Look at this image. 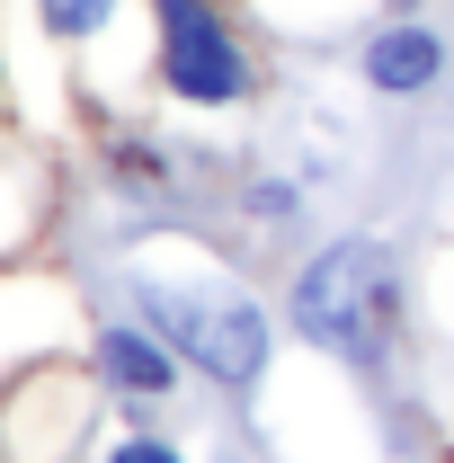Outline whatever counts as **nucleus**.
I'll list each match as a JSON object with an SVG mask.
<instances>
[{
	"label": "nucleus",
	"instance_id": "20e7f679",
	"mask_svg": "<svg viewBox=\"0 0 454 463\" xmlns=\"http://www.w3.org/2000/svg\"><path fill=\"white\" fill-rule=\"evenodd\" d=\"M347 80L374 108H428L454 80V27L419 0V9H374L347 45Z\"/></svg>",
	"mask_w": 454,
	"mask_h": 463
},
{
	"label": "nucleus",
	"instance_id": "423d86ee",
	"mask_svg": "<svg viewBox=\"0 0 454 463\" xmlns=\"http://www.w3.org/2000/svg\"><path fill=\"white\" fill-rule=\"evenodd\" d=\"M90 374L108 383L116 402H170L178 383H187L178 347L161 339L152 321H134V312H99V321H90Z\"/></svg>",
	"mask_w": 454,
	"mask_h": 463
},
{
	"label": "nucleus",
	"instance_id": "f257e3e1",
	"mask_svg": "<svg viewBox=\"0 0 454 463\" xmlns=\"http://www.w3.org/2000/svg\"><path fill=\"white\" fill-rule=\"evenodd\" d=\"M277 321L347 374H383L410 339V250L374 223L321 232L285 277Z\"/></svg>",
	"mask_w": 454,
	"mask_h": 463
},
{
	"label": "nucleus",
	"instance_id": "39448f33",
	"mask_svg": "<svg viewBox=\"0 0 454 463\" xmlns=\"http://www.w3.org/2000/svg\"><path fill=\"white\" fill-rule=\"evenodd\" d=\"M18 9H27V27H36L45 54H62L71 71H90V99L108 90L99 80L108 54L143 62V0H18Z\"/></svg>",
	"mask_w": 454,
	"mask_h": 463
},
{
	"label": "nucleus",
	"instance_id": "6e6552de",
	"mask_svg": "<svg viewBox=\"0 0 454 463\" xmlns=\"http://www.w3.org/2000/svg\"><path fill=\"white\" fill-rule=\"evenodd\" d=\"M99 463H187V446H178V437H161V428H125Z\"/></svg>",
	"mask_w": 454,
	"mask_h": 463
},
{
	"label": "nucleus",
	"instance_id": "f03ea898",
	"mask_svg": "<svg viewBox=\"0 0 454 463\" xmlns=\"http://www.w3.org/2000/svg\"><path fill=\"white\" fill-rule=\"evenodd\" d=\"M125 312L152 321L178 347V365L205 374L214 392H259L268 365H277V312L241 268H223L214 241H196V268H170V259L134 250L125 259Z\"/></svg>",
	"mask_w": 454,
	"mask_h": 463
},
{
	"label": "nucleus",
	"instance_id": "0eeeda50",
	"mask_svg": "<svg viewBox=\"0 0 454 463\" xmlns=\"http://www.w3.org/2000/svg\"><path fill=\"white\" fill-rule=\"evenodd\" d=\"M223 205H232V223L259 232V241H294V232L312 223V187L294 170H268V161H232Z\"/></svg>",
	"mask_w": 454,
	"mask_h": 463
},
{
	"label": "nucleus",
	"instance_id": "7ed1b4c3",
	"mask_svg": "<svg viewBox=\"0 0 454 463\" xmlns=\"http://www.w3.org/2000/svg\"><path fill=\"white\" fill-rule=\"evenodd\" d=\"M143 99L178 125H232L268 99V45L241 0H143Z\"/></svg>",
	"mask_w": 454,
	"mask_h": 463
}]
</instances>
